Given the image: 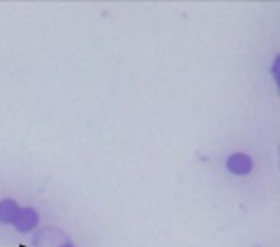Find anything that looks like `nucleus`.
I'll use <instances>...</instances> for the list:
<instances>
[{"label":"nucleus","instance_id":"f257e3e1","mask_svg":"<svg viewBox=\"0 0 280 247\" xmlns=\"http://www.w3.org/2000/svg\"><path fill=\"white\" fill-rule=\"evenodd\" d=\"M225 166L229 174L244 177V175H249L254 170V159L246 152H233L226 158Z\"/></svg>","mask_w":280,"mask_h":247},{"label":"nucleus","instance_id":"f03ea898","mask_svg":"<svg viewBox=\"0 0 280 247\" xmlns=\"http://www.w3.org/2000/svg\"><path fill=\"white\" fill-rule=\"evenodd\" d=\"M38 223H39L38 211L31 207H25V208H20L13 226L16 228V231L20 233H30L31 229H35L38 226Z\"/></svg>","mask_w":280,"mask_h":247},{"label":"nucleus","instance_id":"7ed1b4c3","mask_svg":"<svg viewBox=\"0 0 280 247\" xmlns=\"http://www.w3.org/2000/svg\"><path fill=\"white\" fill-rule=\"evenodd\" d=\"M20 207L15 200L5 198L0 201V223L2 224H13L16 215H18Z\"/></svg>","mask_w":280,"mask_h":247},{"label":"nucleus","instance_id":"20e7f679","mask_svg":"<svg viewBox=\"0 0 280 247\" xmlns=\"http://www.w3.org/2000/svg\"><path fill=\"white\" fill-rule=\"evenodd\" d=\"M278 65H280V57L277 56L275 57V61L272 64V68H270V74H272V77L275 80V84L278 85V82H280V72H278Z\"/></svg>","mask_w":280,"mask_h":247},{"label":"nucleus","instance_id":"39448f33","mask_svg":"<svg viewBox=\"0 0 280 247\" xmlns=\"http://www.w3.org/2000/svg\"><path fill=\"white\" fill-rule=\"evenodd\" d=\"M59 247H76V245L71 244V242H66V244H62V245H59Z\"/></svg>","mask_w":280,"mask_h":247}]
</instances>
